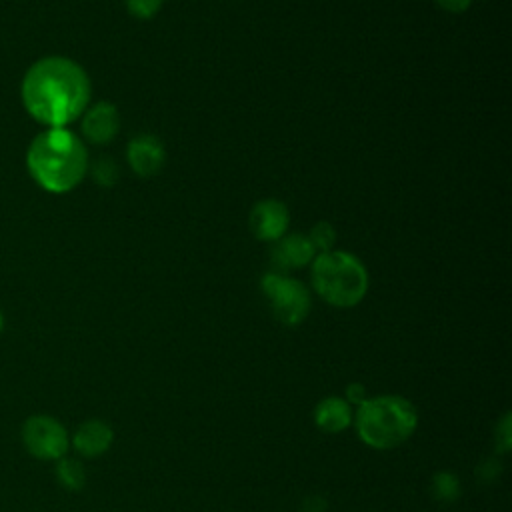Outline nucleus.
Returning a JSON list of instances; mask_svg holds the SVG:
<instances>
[{
  "instance_id": "1",
  "label": "nucleus",
  "mask_w": 512,
  "mask_h": 512,
  "mask_svg": "<svg viewBox=\"0 0 512 512\" xmlns=\"http://www.w3.org/2000/svg\"><path fill=\"white\" fill-rule=\"evenodd\" d=\"M26 112L48 128H66L90 102V80L80 64L64 56L36 60L20 88Z\"/></svg>"
},
{
  "instance_id": "2",
  "label": "nucleus",
  "mask_w": 512,
  "mask_h": 512,
  "mask_svg": "<svg viewBox=\"0 0 512 512\" xmlns=\"http://www.w3.org/2000/svg\"><path fill=\"white\" fill-rule=\"evenodd\" d=\"M26 166L40 188L64 194L84 178L88 154L84 142L68 128H48L30 142Z\"/></svg>"
},
{
  "instance_id": "3",
  "label": "nucleus",
  "mask_w": 512,
  "mask_h": 512,
  "mask_svg": "<svg viewBox=\"0 0 512 512\" xmlns=\"http://www.w3.org/2000/svg\"><path fill=\"white\" fill-rule=\"evenodd\" d=\"M358 438L372 450H392L404 444L418 426L416 406L400 394L368 396L352 420Z\"/></svg>"
},
{
  "instance_id": "4",
  "label": "nucleus",
  "mask_w": 512,
  "mask_h": 512,
  "mask_svg": "<svg viewBox=\"0 0 512 512\" xmlns=\"http://www.w3.org/2000/svg\"><path fill=\"white\" fill-rule=\"evenodd\" d=\"M312 286L330 306L350 308L366 296L368 272L356 256L342 250H328L314 258Z\"/></svg>"
},
{
  "instance_id": "5",
  "label": "nucleus",
  "mask_w": 512,
  "mask_h": 512,
  "mask_svg": "<svg viewBox=\"0 0 512 512\" xmlns=\"http://www.w3.org/2000/svg\"><path fill=\"white\" fill-rule=\"evenodd\" d=\"M260 288L278 322L284 326H298L306 320L312 300L302 282L278 272H268L262 276Z\"/></svg>"
},
{
  "instance_id": "6",
  "label": "nucleus",
  "mask_w": 512,
  "mask_h": 512,
  "mask_svg": "<svg viewBox=\"0 0 512 512\" xmlns=\"http://www.w3.org/2000/svg\"><path fill=\"white\" fill-rule=\"evenodd\" d=\"M22 442L38 460H60L70 448L68 430L48 414H32L22 424Z\"/></svg>"
},
{
  "instance_id": "7",
  "label": "nucleus",
  "mask_w": 512,
  "mask_h": 512,
  "mask_svg": "<svg viewBox=\"0 0 512 512\" xmlns=\"http://www.w3.org/2000/svg\"><path fill=\"white\" fill-rule=\"evenodd\" d=\"M120 130L118 110L110 102H98L84 110L82 134L92 144H108Z\"/></svg>"
},
{
  "instance_id": "8",
  "label": "nucleus",
  "mask_w": 512,
  "mask_h": 512,
  "mask_svg": "<svg viewBox=\"0 0 512 512\" xmlns=\"http://www.w3.org/2000/svg\"><path fill=\"white\" fill-rule=\"evenodd\" d=\"M114 442V430L110 424L98 418L84 420L72 434L74 450L84 458H96L110 450Z\"/></svg>"
},
{
  "instance_id": "9",
  "label": "nucleus",
  "mask_w": 512,
  "mask_h": 512,
  "mask_svg": "<svg viewBox=\"0 0 512 512\" xmlns=\"http://www.w3.org/2000/svg\"><path fill=\"white\" fill-rule=\"evenodd\" d=\"M250 226L260 240H278L288 226V210L278 200H262L252 208Z\"/></svg>"
},
{
  "instance_id": "10",
  "label": "nucleus",
  "mask_w": 512,
  "mask_h": 512,
  "mask_svg": "<svg viewBox=\"0 0 512 512\" xmlns=\"http://www.w3.org/2000/svg\"><path fill=\"white\" fill-rule=\"evenodd\" d=\"M164 146L150 134H140L128 144V164L138 176H154L164 166Z\"/></svg>"
},
{
  "instance_id": "11",
  "label": "nucleus",
  "mask_w": 512,
  "mask_h": 512,
  "mask_svg": "<svg viewBox=\"0 0 512 512\" xmlns=\"http://www.w3.org/2000/svg\"><path fill=\"white\" fill-rule=\"evenodd\" d=\"M314 424L326 434H340L352 426L354 410L342 396H326L314 408Z\"/></svg>"
},
{
  "instance_id": "12",
  "label": "nucleus",
  "mask_w": 512,
  "mask_h": 512,
  "mask_svg": "<svg viewBox=\"0 0 512 512\" xmlns=\"http://www.w3.org/2000/svg\"><path fill=\"white\" fill-rule=\"evenodd\" d=\"M314 246L306 236L300 234H290L288 238H282L278 246L272 252V260L278 268L288 270V268H300L314 260Z\"/></svg>"
},
{
  "instance_id": "13",
  "label": "nucleus",
  "mask_w": 512,
  "mask_h": 512,
  "mask_svg": "<svg viewBox=\"0 0 512 512\" xmlns=\"http://www.w3.org/2000/svg\"><path fill=\"white\" fill-rule=\"evenodd\" d=\"M56 480L66 488V490H82L86 484V470L82 466L80 460L76 458H66L62 456L60 460H56V468H54Z\"/></svg>"
},
{
  "instance_id": "14",
  "label": "nucleus",
  "mask_w": 512,
  "mask_h": 512,
  "mask_svg": "<svg viewBox=\"0 0 512 512\" xmlns=\"http://www.w3.org/2000/svg\"><path fill=\"white\" fill-rule=\"evenodd\" d=\"M462 484L460 478L450 470H440L432 476V494L436 500L444 504H452L460 498Z\"/></svg>"
},
{
  "instance_id": "15",
  "label": "nucleus",
  "mask_w": 512,
  "mask_h": 512,
  "mask_svg": "<svg viewBox=\"0 0 512 512\" xmlns=\"http://www.w3.org/2000/svg\"><path fill=\"white\" fill-rule=\"evenodd\" d=\"M494 444L498 454H508L512 448V414L504 412L494 428Z\"/></svg>"
},
{
  "instance_id": "16",
  "label": "nucleus",
  "mask_w": 512,
  "mask_h": 512,
  "mask_svg": "<svg viewBox=\"0 0 512 512\" xmlns=\"http://www.w3.org/2000/svg\"><path fill=\"white\" fill-rule=\"evenodd\" d=\"M310 244L314 246V250H320V252H328L332 246H334V240H336V234H334V228L326 222H320L312 228L310 236H308Z\"/></svg>"
},
{
  "instance_id": "17",
  "label": "nucleus",
  "mask_w": 512,
  "mask_h": 512,
  "mask_svg": "<svg viewBox=\"0 0 512 512\" xmlns=\"http://www.w3.org/2000/svg\"><path fill=\"white\" fill-rule=\"evenodd\" d=\"M120 172H118V164L114 160L102 158L98 160V164L94 166V178L102 184V186H114L118 180Z\"/></svg>"
},
{
  "instance_id": "18",
  "label": "nucleus",
  "mask_w": 512,
  "mask_h": 512,
  "mask_svg": "<svg viewBox=\"0 0 512 512\" xmlns=\"http://www.w3.org/2000/svg\"><path fill=\"white\" fill-rule=\"evenodd\" d=\"M162 6V0H126V8L136 18H152Z\"/></svg>"
},
{
  "instance_id": "19",
  "label": "nucleus",
  "mask_w": 512,
  "mask_h": 512,
  "mask_svg": "<svg viewBox=\"0 0 512 512\" xmlns=\"http://www.w3.org/2000/svg\"><path fill=\"white\" fill-rule=\"evenodd\" d=\"M500 472H502V464H500L498 458H486V460L480 462L478 468H476V476H478L482 482H492V480H496V478L500 476ZM480 480H478V482H480Z\"/></svg>"
},
{
  "instance_id": "20",
  "label": "nucleus",
  "mask_w": 512,
  "mask_h": 512,
  "mask_svg": "<svg viewBox=\"0 0 512 512\" xmlns=\"http://www.w3.org/2000/svg\"><path fill=\"white\" fill-rule=\"evenodd\" d=\"M368 390H366V386L362 384V382H350L348 386H346V392H344V400L350 404V406H360L364 400H368Z\"/></svg>"
},
{
  "instance_id": "21",
  "label": "nucleus",
  "mask_w": 512,
  "mask_h": 512,
  "mask_svg": "<svg viewBox=\"0 0 512 512\" xmlns=\"http://www.w3.org/2000/svg\"><path fill=\"white\" fill-rule=\"evenodd\" d=\"M302 510L304 512H324L326 510V502L320 496H308L304 500V504H302Z\"/></svg>"
},
{
  "instance_id": "22",
  "label": "nucleus",
  "mask_w": 512,
  "mask_h": 512,
  "mask_svg": "<svg viewBox=\"0 0 512 512\" xmlns=\"http://www.w3.org/2000/svg\"><path fill=\"white\" fill-rule=\"evenodd\" d=\"M442 8L450 10V12H460V10H466L470 0H438Z\"/></svg>"
},
{
  "instance_id": "23",
  "label": "nucleus",
  "mask_w": 512,
  "mask_h": 512,
  "mask_svg": "<svg viewBox=\"0 0 512 512\" xmlns=\"http://www.w3.org/2000/svg\"><path fill=\"white\" fill-rule=\"evenodd\" d=\"M4 330V314H2V310H0V332Z\"/></svg>"
}]
</instances>
